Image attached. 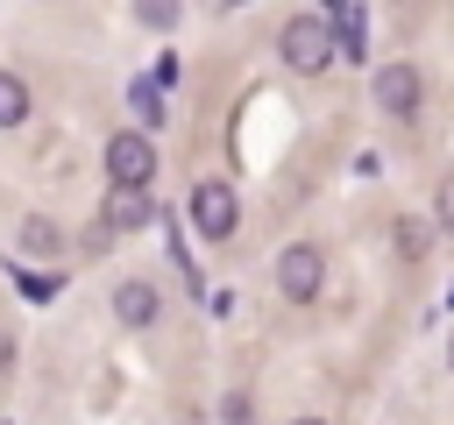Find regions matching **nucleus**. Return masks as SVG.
<instances>
[{
  "mask_svg": "<svg viewBox=\"0 0 454 425\" xmlns=\"http://www.w3.org/2000/svg\"><path fill=\"white\" fill-rule=\"evenodd\" d=\"M149 220V191H114L106 198V227H142Z\"/></svg>",
  "mask_w": 454,
  "mask_h": 425,
  "instance_id": "obj_8",
  "label": "nucleus"
},
{
  "mask_svg": "<svg viewBox=\"0 0 454 425\" xmlns=\"http://www.w3.org/2000/svg\"><path fill=\"white\" fill-rule=\"evenodd\" d=\"M319 283H326V262H319V248H312V241H298V248H284V255H277V290H284L291 305H312V298H319Z\"/></svg>",
  "mask_w": 454,
  "mask_h": 425,
  "instance_id": "obj_4",
  "label": "nucleus"
},
{
  "mask_svg": "<svg viewBox=\"0 0 454 425\" xmlns=\"http://www.w3.org/2000/svg\"><path fill=\"white\" fill-rule=\"evenodd\" d=\"M440 227H447V234H454V177H447V184H440Z\"/></svg>",
  "mask_w": 454,
  "mask_h": 425,
  "instance_id": "obj_13",
  "label": "nucleus"
},
{
  "mask_svg": "<svg viewBox=\"0 0 454 425\" xmlns=\"http://www.w3.org/2000/svg\"><path fill=\"white\" fill-rule=\"evenodd\" d=\"M135 21H142V28H170V21H177V7H170V0H142V7H135Z\"/></svg>",
  "mask_w": 454,
  "mask_h": 425,
  "instance_id": "obj_11",
  "label": "nucleus"
},
{
  "mask_svg": "<svg viewBox=\"0 0 454 425\" xmlns=\"http://www.w3.org/2000/svg\"><path fill=\"white\" fill-rule=\"evenodd\" d=\"M447 361H454V340H447Z\"/></svg>",
  "mask_w": 454,
  "mask_h": 425,
  "instance_id": "obj_15",
  "label": "nucleus"
},
{
  "mask_svg": "<svg viewBox=\"0 0 454 425\" xmlns=\"http://www.w3.org/2000/svg\"><path fill=\"white\" fill-rule=\"evenodd\" d=\"M369 92H376V106H383V113H411L426 85H419V71H411V64H383V71L369 78Z\"/></svg>",
  "mask_w": 454,
  "mask_h": 425,
  "instance_id": "obj_5",
  "label": "nucleus"
},
{
  "mask_svg": "<svg viewBox=\"0 0 454 425\" xmlns=\"http://www.w3.org/2000/svg\"><path fill=\"white\" fill-rule=\"evenodd\" d=\"M106 177H114V191H149V177H156V142H149L142 128L114 135V142H106Z\"/></svg>",
  "mask_w": 454,
  "mask_h": 425,
  "instance_id": "obj_2",
  "label": "nucleus"
},
{
  "mask_svg": "<svg viewBox=\"0 0 454 425\" xmlns=\"http://www.w3.org/2000/svg\"><path fill=\"white\" fill-rule=\"evenodd\" d=\"M362 21H369V14H362L355 0H340V7L326 14V28H333V50H348V57H362Z\"/></svg>",
  "mask_w": 454,
  "mask_h": 425,
  "instance_id": "obj_7",
  "label": "nucleus"
},
{
  "mask_svg": "<svg viewBox=\"0 0 454 425\" xmlns=\"http://www.w3.org/2000/svg\"><path fill=\"white\" fill-rule=\"evenodd\" d=\"M28 120V85L14 71H0V128H21Z\"/></svg>",
  "mask_w": 454,
  "mask_h": 425,
  "instance_id": "obj_9",
  "label": "nucleus"
},
{
  "mask_svg": "<svg viewBox=\"0 0 454 425\" xmlns=\"http://www.w3.org/2000/svg\"><path fill=\"white\" fill-rule=\"evenodd\" d=\"M21 248L28 255H57V227L50 220H21Z\"/></svg>",
  "mask_w": 454,
  "mask_h": 425,
  "instance_id": "obj_10",
  "label": "nucleus"
},
{
  "mask_svg": "<svg viewBox=\"0 0 454 425\" xmlns=\"http://www.w3.org/2000/svg\"><path fill=\"white\" fill-rule=\"evenodd\" d=\"M184 212H192V227L206 234V241H227L234 234V191L220 184V177H206V184H192V198H184Z\"/></svg>",
  "mask_w": 454,
  "mask_h": 425,
  "instance_id": "obj_3",
  "label": "nucleus"
},
{
  "mask_svg": "<svg viewBox=\"0 0 454 425\" xmlns=\"http://www.w3.org/2000/svg\"><path fill=\"white\" fill-rule=\"evenodd\" d=\"M298 425H326V418H298Z\"/></svg>",
  "mask_w": 454,
  "mask_h": 425,
  "instance_id": "obj_14",
  "label": "nucleus"
},
{
  "mask_svg": "<svg viewBox=\"0 0 454 425\" xmlns=\"http://www.w3.org/2000/svg\"><path fill=\"white\" fill-rule=\"evenodd\" d=\"M277 50H284V64L305 71V78L326 71V64H333V28H326V14H298V21H284V42H277Z\"/></svg>",
  "mask_w": 454,
  "mask_h": 425,
  "instance_id": "obj_1",
  "label": "nucleus"
},
{
  "mask_svg": "<svg viewBox=\"0 0 454 425\" xmlns=\"http://www.w3.org/2000/svg\"><path fill=\"white\" fill-rule=\"evenodd\" d=\"M128 99H135V113H142V128H156V120H163V99H156V85H135Z\"/></svg>",
  "mask_w": 454,
  "mask_h": 425,
  "instance_id": "obj_12",
  "label": "nucleus"
},
{
  "mask_svg": "<svg viewBox=\"0 0 454 425\" xmlns=\"http://www.w3.org/2000/svg\"><path fill=\"white\" fill-rule=\"evenodd\" d=\"M156 312H163L156 283H121V290H114V319H121V326H149Z\"/></svg>",
  "mask_w": 454,
  "mask_h": 425,
  "instance_id": "obj_6",
  "label": "nucleus"
}]
</instances>
